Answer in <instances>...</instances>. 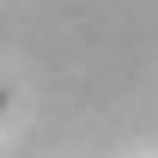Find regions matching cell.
Returning <instances> with one entry per match:
<instances>
[{"mask_svg":"<svg viewBox=\"0 0 158 158\" xmlns=\"http://www.w3.org/2000/svg\"><path fill=\"white\" fill-rule=\"evenodd\" d=\"M0 110H6V91H0Z\"/></svg>","mask_w":158,"mask_h":158,"instance_id":"cell-1","label":"cell"}]
</instances>
